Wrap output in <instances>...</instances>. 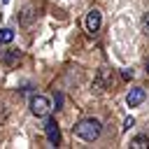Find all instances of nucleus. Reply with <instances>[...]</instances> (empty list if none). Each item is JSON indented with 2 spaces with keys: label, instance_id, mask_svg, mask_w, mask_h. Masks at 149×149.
<instances>
[{
  "label": "nucleus",
  "instance_id": "obj_9",
  "mask_svg": "<svg viewBox=\"0 0 149 149\" xmlns=\"http://www.w3.org/2000/svg\"><path fill=\"white\" fill-rule=\"evenodd\" d=\"M14 40V30L12 28H2L0 30V44H9Z\"/></svg>",
  "mask_w": 149,
  "mask_h": 149
},
{
  "label": "nucleus",
  "instance_id": "obj_4",
  "mask_svg": "<svg viewBox=\"0 0 149 149\" xmlns=\"http://www.w3.org/2000/svg\"><path fill=\"white\" fill-rule=\"evenodd\" d=\"M100 23H102V16H100V12H98V9H91V12L86 14V19H84L86 33H98Z\"/></svg>",
  "mask_w": 149,
  "mask_h": 149
},
{
  "label": "nucleus",
  "instance_id": "obj_7",
  "mask_svg": "<svg viewBox=\"0 0 149 149\" xmlns=\"http://www.w3.org/2000/svg\"><path fill=\"white\" fill-rule=\"evenodd\" d=\"M130 149H149V137L147 135H137L130 140Z\"/></svg>",
  "mask_w": 149,
  "mask_h": 149
},
{
  "label": "nucleus",
  "instance_id": "obj_6",
  "mask_svg": "<svg viewBox=\"0 0 149 149\" xmlns=\"http://www.w3.org/2000/svg\"><path fill=\"white\" fill-rule=\"evenodd\" d=\"M112 84V74H109V68H100L98 70V77H95V81H93V86L98 88V91H102L105 86H109Z\"/></svg>",
  "mask_w": 149,
  "mask_h": 149
},
{
  "label": "nucleus",
  "instance_id": "obj_10",
  "mask_svg": "<svg viewBox=\"0 0 149 149\" xmlns=\"http://www.w3.org/2000/svg\"><path fill=\"white\" fill-rule=\"evenodd\" d=\"M130 126H135V119H133V116H128V119L123 121V126H121V130H128Z\"/></svg>",
  "mask_w": 149,
  "mask_h": 149
},
{
  "label": "nucleus",
  "instance_id": "obj_3",
  "mask_svg": "<svg viewBox=\"0 0 149 149\" xmlns=\"http://www.w3.org/2000/svg\"><path fill=\"white\" fill-rule=\"evenodd\" d=\"M44 133H47V140H49L51 147H58V144H61V128H58L56 119H47V123H44Z\"/></svg>",
  "mask_w": 149,
  "mask_h": 149
},
{
  "label": "nucleus",
  "instance_id": "obj_5",
  "mask_svg": "<svg viewBox=\"0 0 149 149\" xmlns=\"http://www.w3.org/2000/svg\"><path fill=\"white\" fill-rule=\"evenodd\" d=\"M144 98H147V91H144L142 86H135V88H130V91H128L126 102H128V107H137V105H142V102H144Z\"/></svg>",
  "mask_w": 149,
  "mask_h": 149
},
{
  "label": "nucleus",
  "instance_id": "obj_14",
  "mask_svg": "<svg viewBox=\"0 0 149 149\" xmlns=\"http://www.w3.org/2000/svg\"><path fill=\"white\" fill-rule=\"evenodd\" d=\"M2 2H9V0H2Z\"/></svg>",
  "mask_w": 149,
  "mask_h": 149
},
{
  "label": "nucleus",
  "instance_id": "obj_2",
  "mask_svg": "<svg viewBox=\"0 0 149 149\" xmlns=\"http://www.w3.org/2000/svg\"><path fill=\"white\" fill-rule=\"evenodd\" d=\"M30 112L35 114V116H49V112H51V100L47 98V95H33L30 98Z\"/></svg>",
  "mask_w": 149,
  "mask_h": 149
},
{
  "label": "nucleus",
  "instance_id": "obj_1",
  "mask_svg": "<svg viewBox=\"0 0 149 149\" xmlns=\"http://www.w3.org/2000/svg\"><path fill=\"white\" fill-rule=\"evenodd\" d=\"M72 133H74L77 137L86 140V142H93V140L100 137V133H102V123H100L98 119L88 116V119H81L79 123H74V126H72Z\"/></svg>",
  "mask_w": 149,
  "mask_h": 149
},
{
  "label": "nucleus",
  "instance_id": "obj_12",
  "mask_svg": "<svg viewBox=\"0 0 149 149\" xmlns=\"http://www.w3.org/2000/svg\"><path fill=\"white\" fill-rule=\"evenodd\" d=\"M121 77H123V79H133V70H123Z\"/></svg>",
  "mask_w": 149,
  "mask_h": 149
},
{
  "label": "nucleus",
  "instance_id": "obj_11",
  "mask_svg": "<svg viewBox=\"0 0 149 149\" xmlns=\"http://www.w3.org/2000/svg\"><path fill=\"white\" fill-rule=\"evenodd\" d=\"M142 30H144V33H149V12L142 16Z\"/></svg>",
  "mask_w": 149,
  "mask_h": 149
},
{
  "label": "nucleus",
  "instance_id": "obj_13",
  "mask_svg": "<svg viewBox=\"0 0 149 149\" xmlns=\"http://www.w3.org/2000/svg\"><path fill=\"white\" fill-rule=\"evenodd\" d=\"M147 74H149V58H147Z\"/></svg>",
  "mask_w": 149,
  "mask_h": 149
},
{
  "label": "nucleus",
  "instance_id": "obj_8",
  "mask_svg": "<svg viewBox=\"0 0 149 149\" xmlns=\"http://www.w3.org/2000/svg\"><path fill=\"white\" fill-rule=\"evenodd\" d=\"M19 58H21V51H19V49H9V51H7L5 56H2V61H5L7 65H12V63H16Z\"/></svg>",
  "mask_w": 149,
  "mask_h": 149
}]
</instances>
